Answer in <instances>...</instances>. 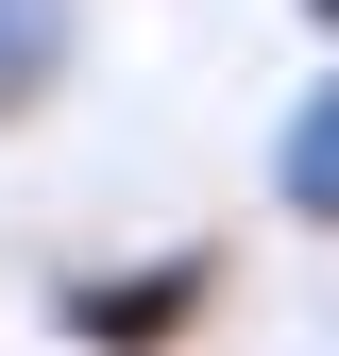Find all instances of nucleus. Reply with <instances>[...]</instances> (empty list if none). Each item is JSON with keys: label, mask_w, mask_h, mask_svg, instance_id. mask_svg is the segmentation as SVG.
<instances>
[{"label": "nucleus", "mask_w": 339, "mask_h": 356, "mask_svg": "<svg viewBox=\"0 0 339 356\" xmlns=\"http://www.w3.org/2000/svg\"><path fill=\"white\" fill-rule=\"evenodd\" d=\"M272 204L306 220V238H339V51L288 85V119H272Z\"/></svg>", "instance_id": "nucleus-3"}, {"label": "nucleus", "mask_w": 339, "mask_h": 356, "mask_svg": "<svg viewBox=\"0 0 339 356\" xmlns=\"http://www.w3.org/2000/svg\"><path fill=\"white\" fill-rule=\"evenodd\" d=\"M288 17H306V34H322V51H339V0H288Z\"/></svg>", "instance_id": "nucleus-4"}, {"label": "nucleus", "mask_w": 339, "mask_h": 356, "mask_svg": "<svg viewBox=\"0 0 339 356\" xmlns=\"http://www.w3.org/2000/svg\"><path fill=\"white\" fill-rule=\"evenodd\" d=\"M85 85V0H0V136H34Z\"/></svg>", "instance_id": "nucleus-2"}, {"label": "nucleus", "mask_w": 339, "mask_h": 356, "mask_svg": "<svg viewBox=\"0 0 339 356\" xmlns=\"http://www.w3.org/2000/svg\"><path fill=\"white\" fill-rule=\"evenodd\" d=\"M221 323V238H170V254H102V272L51 289V339L68 356H187Z\"/></svg>", "instance_id": "nucleus-1"}]
</instances>
